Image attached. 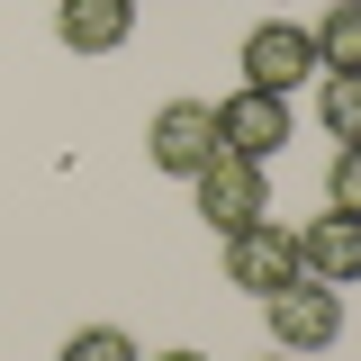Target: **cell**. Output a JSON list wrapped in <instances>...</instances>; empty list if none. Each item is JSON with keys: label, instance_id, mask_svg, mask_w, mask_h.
<instances>
[{"label": "cell", "instance_id": "7", "mask_svg": "<svg viewBox=\"0 0 361 361\" xmlns=\"http://www.w3.org/2000/svg\"><path fill=\"white\" fill-rule=\"evenodd\" d=\"M298 271L325 280V289H353V280H361V217H343V208L307 217V226H298Z\"/></svg>", "mask_w": 361, "mask_h": 361}, {"label": "cell", "instance_id": "8", "mask_svg": "<svg viewBox=\"0 0 361 361\" xmlns=\"http://www.w3.org/2000/svg\"><path fill=\"white\" fill-rule=\"evenodd\" d=\"M54 37L73 54H118L135 37V0H63L54 9Z\"/></svg>", "mask_w": 361, "mask_h": 361}, {"label": "cell", "instance_id": "13", "mask_svg": "<svg viewBox=\"0 0 361 361\" xmlns=\"http://www.w3.org/2000/svg\"><path fill=\"white\" fill-rule=\"evenodd\" d=\"M154 361H208V353H154Z\"/></svg>", "mask_w": 361, "mask_h": 361}, {"label": "cell", "instance_id": "9", "mask_svg": "<svg viewBox=\"0 0 361 361\" xmlns=\"http://www.w3.org/2000/svg\"><path fill=\"white\" fill-rule=\"evenodd\" d=\"M307 37H316V63L325 73H361V0H334Z\"/></svg>", "mask_w": 361, "mask_h": 361}, {"label": "cell", "instance_id": "1", "mask_svg": "<svg viewBox=\"0 0 361 361\" xmlns=\"http://www.w3.org/2000/svg\"><path fill=\"white\" fill-rule=\"evenodd\" d=\"M262 325H271V353L307 361V353H334L343 343V289H325V280H289V289H271L262 298Z\"/></svg>", "mask_w": 361, "mask_h": 361}, {"label": "cell", "instance_id": "12", "mask_svg": "<svg viewBox=\"0 0 361 361\" xmlns=\"http://www.w3.org/2000/svg\"><path fill=\"white\" fill-rule=\"evenodd\" d=\"M325 208L361 217V145H334V172H325Z\"/></svg>", "mask_w": 361, "mask_h": 361}, {"label": "cell", "instance_id": "5", "mask_svg": "<svg viewBox=\"0 0 361 361\" xmlns=\"http://www.w3.org/2000/svg\"><path fill=\"white\" fill-rule=\"evenodd\" d=\"M226 280L235 289H253V298H271V289H289L298 280V235L289 226H244V235H226Z\"/></svg>", "mask_w": 361, "mask_h": 361}, {"label": "cell", "instance_id": "4", "mask_svg": "<svg viewBox=\"0 0 361 361\" xmlns=\"http://www.w3.org/2000/svg\"><path fill=\"white\" fill-rule=\"evenodd\" d=\"M289 127H298V118H289L280 90H253V82H244L235 99H217V145L244 154V163H271V154L289 145Z\"/></svg>", "mask_w": 361, "mask_h": 361}, {"label": "cell", "instance_id": "2", "mask_svg": "<svg viewBox=\"0 0 361 361\" xmlns=\"http://www.w3.org/2000/svg\"><path fill=\"white\" fill-rule=\"evenodd\" d=\"M190 199H199V217L217 226V235H244V226L271 217V180H262V163H244V154H217L208 172H190Z\"/></svg>", "mask_w": 361, "mask_h": 361}, {"label": "cell", "instance_id": "6", "mask_svg": "<svg viewBox=\"0 0 361 361\" xmlns=\"http://www.w3.org/2000/svg\"><path fill=\"white\" fill-rule=\"evenodd\" d=\"M307 73H325L307 27L271 18V27H253V37H244V82H253V90H280V99H289V82H307Z\"/></svg>", "mask_w": 361, "mask_h": 361}, {"label": "cell", "instance_id": "11", "mask_svg": "<svg viewBox=\"0 0 361 361\" xmlns=\"http://www.w3.org/2000/svg\"><path fill=\"white\" fill-rule=\"evenodd\" d=\"M54 361H145V353H135L118 325H82V334H63V353H54Z\"/></svg>", "mask_w": 361, "mask_h": 361}, {"label": "cell", "instance_id": "10", "mask_svg": "<svg viewBox=\"0 0 361 361\" xmlns=\"http://www.w3.org/2000/svg\"><path fill=\"white\" fill-rule=\"evenodd\" d=\"M316 118L334 145H361V73H325L316 82Z\"/></svg>", "mask_w": 361, "mask_h": 361}, {"label": "cell", "instance_id": "14", "mask_svg": "<svg viewBox=\"0 0 361 361\" xmlns=\"http://www.w3.org/2000/svg\"><path fill=\"white\" fill-rule=\"evenodd\" d=\"M280 361H289V353H280Z\"/></svg>", "mask_w": 361, "mask_h": 361}, {"label": "cell", "instance_id": "3", "mask_svg": "<svg viewBox=\"0 0 361 361\" xmlns=\"http://www.w3.org/2000/svg\"><path fill=\"white\" fill-rule=\"evenodd\" d=\"M145 154H154V172H208L226 145H217V99H172V109H154V135H145Z\"/></svg>", "mask_w": 361, "mask_h": 361}]
</instances>
